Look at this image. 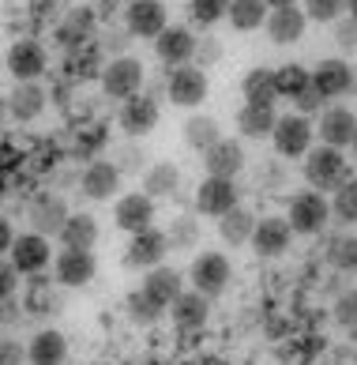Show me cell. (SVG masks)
<instances>
[{"instance_id":"cell-9","label":"cell","mask_w":357,"mask_h":365,"mask_svg":"<svg viewBox=\"0 0 357 365\" xmlns=\"http://www.w3.org/2000/svg\"><path fill=\"white\" fill-rule=\"evenodd\" d=\"M4 64H8V72L16 76V83H34V79L49 68V53H46L42 42L23 38V42H16V46L8 49Z\"/></svg>"},{"instance_id":"cell-5","label":"cell","mask_w":357,"mask_h":365,"mask_svg":"<svg viewBox=\"0 0 357 365\" xmlns=\"http://www.w3.org/2000/svg\"><path fill=\"white\" fill-rule=\"evenodd\" d=\"M207 72L196 68V64H181V68H170L166 76V94L173 106H185V110H196V106H203V98H207Z\"/></svg>"},{"instance_id":"cell-6","label":"cell","mask_w":357,"mask_h":365,"mask_svg":"<svg viewBox=\"0 0 357 365\" xmlns=\"http://www.w3.org/2000/svg\"><path fill=\"white\" fill-rule=\"evenodd\" d=\"M98 275V260H94L90 249H61L57 260H53V282L57 287H87V282Z\"/></svg>"},{"instance_id":"cell-17","label":"cell","mask_w":357,"mask_h":365,"mask_svg":"<svg viewBox=\"0 0 357 365\" xmlns=\"http://www.w3.org/2000/svg\"><path fill=\"white\" fill-rule=\"evenodd\" d=\"M312 87L320 91L327 102L342 98V94L353 91V68H350L346 61H338V57H327V61H320L312 68Z\"/></svg>"},{"instance_id":"cell-39","label":"cell","mask_w":357,"mask_h":365,"mask_svg":"<svg viewBox=\"0 0 357 365\" xmlns=\"http://www.w3.org/2000/svg\"><path fill=\"white\" fill-rule=\"evenodd\" d=\"M331 219H338L342 226L357 222V181H346L331 200Z\"/></svg>"},{"instance_id":"cell-41","label":"cell","mask_w":357,"mask_h":365,"mask_svg":"<svg viewBox=\"0 0 357 365\" xmlns=\"http://www.w3.org/2000/svg\"><path fill=\"white\" fill-rule=\"evenodd\" d=\"M335 320L342 324V328H357V287L342 290L335 297Z\"/></svg>"},{"instance_id":"cell-44","label":"cell","mask_w":357,"mask_h":365,"mask_svg":"<svg viewBox=\"0 0 357 365\" xmlns=\"http://www.w3.org/2000/svg\"><path fill=\"white\" fill-rule=\"evenodd\" d=\"M335 42H338V49H346V53L357 49V19L353 16H342L335 23Z\"/></svg>"},{"instance_id":"cell-49","label":"cell","mask_w":357,"mask_h":365,"mask_svg":"<svg viewBox=\"0 0 357 365\" xmlns=\"http://www.w3.org/2000/svg\"><path fill=\"white\" fill-rule=\"evenodd\" d=\"M264 4H267L271 11H279V8H297V0H264Z\"/></svg>"},{"instance_id":"cell-43","label":"cell","mask_w":357,"mask_h":365,"mask_svg":"<svg viewBox=\"0 0 357 365\" xmlns=\"http://www.w3.org/2000/svg\"><path fill=\"white\" fill-rule=\"evenodd\" d=\"M113 162H117L120 173H140L143 170V151L135 143H128V147H120V151L113 155Z\"/></svg>"},{"instance_id":"cell-32","label":"cell","mask_w":357,"mask_h":365,"mask_svg":"<svg viewBox=\"0 0 357 365\" xmlns=\"http://www.w3.org/2000/svg\"><path fill=\"white\" fill-rule=\"evenodd\" d=\"M241 94L252 106H274L279 102V87H274V72L271 68H252L241 79Z\"/></svg>"},{"instance_id":"cell-27","label":"cell","mask_w":357,"mask_h":365,"mask_svg":"<svg viewBox=\"0 0 357 365\" xmlns=\"http://www.w3.org/2000/svg\"><path fill=\"white\" fill-rule=\"evenodd\" d=\"M256 215L249 211V207H233L229 215H222V219H218V237L226 241V245H249L252 241V234H256Z\"/></svg>"},{"instance_id":"cell-15","label":"cell","mask_w":357,"mask_h":365,"mask_svg":"<svg viewBox=\"0 0 357 365\" xmlns=\"http://www.w3.org/2000/svg\"><path fill=\"white\" fill-rule=\"evenodd\" d=\"M11 264L19 267V275H38L46 272V267L53 264V249H49V237L42 234H19L16 245H11Z\"/></svg>"},{"instance_id":"cell-14","label":"cell","mask_w":357,"mask_h":365,"mask_svg":"<svg viewBox=\"0 0 357 365\" xmlns=\"http://www.w3.org/2000/svg\"><path fill=\"white\" fill-rule=\"evenodd\" d=\"M316 132H320V143L342 151V147H353V140H357V117L346 106H327L320 120H316Z\"/></svg>"},{"instance_id":"cell-42","label":"cell","mask_w":357,"mask_h":365,"mask_svg":"<svg viewBox=\"0 0 357 365\" xmlns=\"http://www.w3.org/2000/svg\"><path fill=\"white\" fill-rule=\"evenodd\" d=\"M218 61H222V42H218V38H203V42L196 46V68H200V64H203V72H207L211 68V64H218Z\"/></svg>"},{"instance_id":"cell-30","label":"cell","mask_w":357,"mask_h":365,"mask_svg":"<svg viewBox=\"0 0 357 365\" xmlns=\"http://www.w3.org/2000/svg\"><path fill=\"white\" fill-rule=\"evenodd\" d=\"M177 185H181V170H177L173 162H155V166L143 170V192H147L150 200L173 196Z\"/></svg>"},{"instance_id":"cell-8","label":"cell","mask_w":357,"mask_h":365,"mask_svg":"<svg viewBox=\"0 0 357 365\" xmlns=\"http://www.w3.org/2000/svg\"><path fill=\"white\" fill-rule=\"evenodd\" d=\"M170 252V237L166 230H143V234H132L128 249H125V264L135 267V272H150V267H162V260H166Z\"/></svg>"},{"instance_id":"cell-22","label":"cell","mask_w":357,"mask_h":365,"mask_svg":"<svg viewBox=\"0 0 357 365\" xmlns=\"http://www.w3.org/2000/svg\"><path fill=\"white\" fill-rule=\"evenodd\" d=\"M170 317L181 331H200L211 320V297H203L200 290H185L177 302L170 305Z\"/></svg>"},{"instance_id":"cell-31","label":"cell","mask_w":357,"mask_h":365,"mask_svg":"<svg viewBox=\"0 0 357 365\" xmlns=\"http://www.w3.org/2000/svg\"><path fill=\"white\" fill-rule=\"evenodd\" d=\"M57 241L64 249H94L98 245V222H94V215H68Z\"/></svg>"},{"instance_id":"cell-19","label":"cell","mask_w":357,"mask_h":365,"mask_svg":"<svg viewBox=\"0 0 357 365\" xmlns=\"http://www.w3.org/2000/svg\"><path fill=\"white\" fill-rule=\"evenodd\" d=\"M203 170L207 178H226V181H237V173L244 170V147L237 140H218L211 151H203Z\"/></svg>"},{"instance_id":"cell-51","label":"cell","mask_w":357,"mask_h":365,"mask_svg":"<svg viewBox=\"0 0 357 365\" xmlns=\"http://www.w3.org/2000/svg\"><path fill=\"white\" fill-rule=\"evenodd\" d=\"M353 158H357V140H353Z\"/></svg>"},{"instance_id":"cell-11","label":"cell","mask_w":357,"mask_h":365,"mask_svg":"<svg viewBox=\"0 0 357 365\" xmlns=\"http://www.w3.org/2000/svg\"><path fill=\"white\" fill-rule=\"evenodd\" d=\"M120 178H125V173L117 170L113 158H94L90 166L79 173V192H83L87 200H94V204H102V200H113L117 196Z\"/></svg>"},{"instance_id":"cell-50","label":"cell","mask_w":357,"mask_h":365,"mask_svg":"<svg viewBox=\"0 0 357 365\" xmlns=\"http://www.w3.org/2000/svg\"><path fill=\"white\" fill-rule=\"evenodd\" d=\"M346 16H353V19H357V0H346Z\"/></svg>"},{"instance_id":"cell-3","label":"cell","mask_w":357,"mask_h":365,"mask_svg":"<svg viewBox=\"0 0 357 365\" xmlns=\"http://www.w3.org/2000/svg\"><path fill=\"white\" fill-rule=\"evenodd\" d=\"M327 219H331V204L324 200V192H316V188H309V192H297L290 200V211H286V222L294 226V234H320V230L327 226Z\"/></svg>"},{"instance_id":"cell-36","label":"cell","mask_w":357,"mask_h":365,"mask_svg":"<svg viewBox=\"0 0 357 365\" xmlns=\"http://www.w3.org/2000/svg\"><path fill=\"white\" fill-rule=\"evenodd\" d=\"M327 260H331L338 272H357V234H338L331 245H327Z\"/></svg>"},{"instance_id":"cell-47","label":"cell","mask_w":357,"mask_h":365,"mask_svg":"<svg viewBox=\"0 0 357 365\" xmlns=\"http://www.w3.org/2000/svg\"><path fill=\"white\" fill-rule=\"evenodd\" d=\"M26 361V350L16 339H0V365H23Z\"/></svg>"},{"instance_id":"cell-20","label":"cell","mask_w":357,"mask_h":365,"mask_svg":"<svg viewBox=\"0 0 357 365\" xmlns=\"http://www.w3.org/2000/svg\"><path fill=\"white\" fill-rule=\"evenodd\" d=\"M117 120L132 140H140V136H147V132H155V125H158V102L150 98V94H135V98H128L125 106H120Z\"/></svg>"},{"instance_id":"cell-45","label":"cell","mask_w":357,"mask_h":365,"mask_svg":"<svg viewBox=\"0 0 357 365\" xmlns=\"http://www.w3.org/2000/svg\"><path fill=\"white\" fill-rule=\"evenodd\" d=\"M16 287H19V267L0 256V302H11Z\"/></svg>"},{"instance_id":"cell-35","label":"cell","mask_w":357,"mask_h":365,"mask_svg":"<svg viewBox=\"0 0 357 365\" xmlns=\"http://www.w3.org/2000/svg\"><path fill=\"white\" fill-rule=\"evenodd\" d=\"M166 237H170V249H192V245H200V222H196V215H177V219L170 222V230H166Z\"/></svg>"},{"instance_id":"cell-7","label":"cell","mask_w":357,"mask_h":365,"mask_svg":"<svg viewBox=\"0 0 357 365\" xmlns=\"http://www.w3.org/2000/svg\"><path fill=\"white\" fill-rule=\"evenodd\" d=\"M140 87H143V64L135 61V57H117V61L105 64L102 91L109 94V98L128 102V98H135V94H140Z\"/></svg>"},{"instance_id":"cell-1","label":"cell","mask_w":357,"mask_h":365,"mask_svg":"<svg viewBox=\"0 0 357 365\" xmlns=\"http://www.w3.org/2000/svg\"><path fill=\"white\" fill-rule=\"evenodd\" d=\"M305 181L316 188V192H338L342 185L350 181V166H346V155L338 147H312L305 155Z\"/></svg>"},{"instance_id":"cell-10","label":"cell","mask_w":357,"mask_h":365,"mask_svg":"<svg viewBox=\"0 0 357 365\" xmlns=\"http://www.w3.org/2000/svg\"><path fill=\"white\" fill-rule=\"evenodd\" d=\"M113 226L125 230V234H143V230H150L155 226V200L143 188L140 192H125L113 204Z\"/></svg>"},{"instance_id":"cell-18","label":"cell","mask_w":357,"mask_h":365,"mask_svg":"<svg viewBox=\"0 0 357 365\" xmlns=\"http://www.w3.org/2000/svg\"><path fill=\"white\" fill-rule=\"evenodd\" d=\"M125 23H128V34H135V38H158L170 26L166 4L162 0H132L125 11Z\"/></svg>"},{"instance_id":"cell-38","label":"cell","mask_w":357,"mask_h":365,"mask_svg":"<svg viewBox=\"0 0 357 365\" xmlns=\"http://www.w3.org/2000/svg\"><path fill=\"white\" fill-rule=\"evenodd\" d=\"M125 305H128V317H132L135 324H155V320H162V317L170 313V309H162L155 297H147L143 290H132Z\"/></svg>"},{"instance_id":"cell-23","label":"cell","mask_w":357,"mask_h":365,"mask_svg":"<svg viewBox=\"0 0 357 365\" xmlns=\"http://www.w3.org/2000/svg\"><path fill=\"white\" fill-rule=\"evenodd\" d=\"M147 297H155V302L162 305V309H170L177 297L185 294V275L181 272H173V267H150V272L143 275V287H140Z\"/></svg>"},{"instance_id":"cell-37","label":"cell","mask_w":357,"mask_h":365,"mask_svg":"<svg viewBox=\"0 0 357 365\" xmlns=\"http://www.w3.org/2000/svg\"><path fill=\"white\" fill-rule=\"evenodd\" d=\"M229 4L233 0H188V11H192V23L196 26H214L229 16Z\"/></svg>"},{"instance_id":"cell-21","label":"cell","mask_w":357,"mask_h":365,"mask_svg":"<svg viewBox=\"0 0 357 365\" xmlns=\"http://www.w3.org/2000/svg\"><path fill=\"white\" fill-rule=\"evenodd\" d=\"M305 26H309V16H305V8H279V11H271L267 16V38L274 46H294L305 38Z\"/></svg>"},{"instance_id":"cell-25","label":"cell","mask_w":357,"mask_h":365,"mask_svg":"<svg viewBox=\"0 0 357 365\" xmlns=\"http://www.w3.org/2000/svg\"><path fill=\"white\" fill-rule=\"evenodd\" d=\"M274 125H279V113H274V106H252L244 102L237 110V132L244 140H267L274 136Z\"/></svg>"},{"instance_id":"cell-4","label":"cell","mask_w":357,"mask_h":365,"mask_svg":"<svg viewBox=\"0 0 357 365\" xmlns=\"http://www.w3.org/2000/svg\"><path fill=\"white\" fill-rule=\"evenodd\" d=\"M188 279H192V290H200L203 297H218V294H226L233 267L222 252H200L188 267Z\"/></svg>"},{"instance_id":"cell-28","label":"cell","mask_w":357,"mask_h":365,"mask_svg":"<svg viewBox=\"0 0 357 365\" xmlns=\"http://www.w3.org/2000/svg\"><path fill=\"white\" fill-rule=\"evenodd\" d=\"M8 110L16 120H38L46 110V91L38 83H16V91L8 98Z\"/></svg>"},{"instance_id":"cell-2","label":"cell","mask_w":357,"mask_h":365,"mask_svg":"<svg viewBox=\"0 0 357 365\" xmlns=\"http://www.w3.org/2000/svg\"><path fill=\"white\" fill-rule=\"evenodd\" d=\"M312 136H316V125L312 117L305 113H282L279 125H274V151H279L282 158H305L312 151Z\"/></svg>"},{"instance_id":"cell-29","label":"cell","mask_w":357,"mask_h":365,"mask_svg":"<svg viewBox=\"0 0 357 365\" xmlns=\"http://www.w3.org/2000/svg\"><path fill=\"white\" fill-rule=\"evenodd\" d=\"M222 140V125H218L214 117H207V113H192L188 120H185V143L192 147V151H211V147Z\"/></svg>"},{"instance_id":"cell-33","label":"cell","mask_w":357,"mask_h":365,"mask_svg":"<svg viewBox=\"0 0 357 365\" xmlns=\"http://www.w3.org/2000/svg\"><path fill=\"white\" fill-rule=\"evenodd\" d=\"M267 16H271V8L264 4V0H233L229 4V26L233 31H259V26H267Z\"/></svg>"},{"instance_id":"cell-48","label":"cell","mask_w":357,"mask_h":365,"mask_svg":"<svg viewBox=\"0 0 357 365\" xmlns=\"http://www.w3.org/2000/svg\"><path fill=\"white\" fill-rule=\"evenodd\" d=\"M16 230H11V222L8 219H0V256H4V252H11V245H16Z\"/></svg>"},{"instance_id":"cell-24","label":"cell","mask_w":357,"mask_h":365,"mask_svg":"<svg viewBox=\"0 0 357 365\" xmlns=\"http://www.w3.org/2000/svg\"><path fill=\"white\" fill-rule=\"evenodd\" d=\"M68 215L72 211H68V204L61 196H42L31 207V226H34V234H42V237H61Z\"/></svg>"},{"instance_id":"cell-12","label":"cell","mask_w":357,"mask_h":365,"mask_svg":"<svg viewBox=\"0 0 357 365\" xmlns=\"http://www.w3.org/2000/svg\"><path fill=\"white\" fill-rule=\"evenodd\" d=\"M196 207L200 215H211V219H222L233 207H241V192L237 185L226 178H203L196 188Z\"/></svg>"},{"instance_id":"cell-26","label":"cell","mask_w":357,"mask_h":365,"mask_svg":"<svg viewBox=\"0 0 357 365\" xmlns=\"http://www.w3.org/2000/svg\"><path fill=\"white\" fill-rule=\"evenodd\" d=\"M26 361L31 365H64L68 361V339L53 328L38 331L31 339V346H26Z\"/></svg>"},{"instance_id":"cell-34","label":"cell","mask_w":357,"mask_h":365,"mask_svg":"<svg viewBox=\"0 0 357 365\" xmlns=\"http://www.w3.org/2000/svg\"><path fill=\"white\" fill-rule=\"evenodd\" d=\"M274 87H279V98L297 102L312 87V72L305 64H282V68H274Z\"/></svg>"},{"instance_id":"cell-13","label":"cell","mask_w":357,"mask_h":365,"mask_svg":"<svg viewBox=\"0 0 357 365\" xmlns=\"http://www.w3.org/2000/svg\"><path fill=\"white\" fill-rule=\"evenodd\" d=\"M249 245H252V252L259 256V260H274V256H282L286 249L294 245V226L286 222V219H279V215L259 219Z\"/></svg>"},{"instance_id":"cell-16","label":"cell","mask_w":357,"mask_h":365,"mask_svg":"<svg viewBox=\"0 0 357 365\" xmlns=\"http://www.w3.org/2000/svg\"><path fill=\"white\" fill-rule=\"evenodd\" d=\"M196 34L188 31V26H166L158 38H155V53L162 64H170V68H181V64L196 61Z\"/></svg>"},{"instance_id":"cell-40","label":"cell","mask_w":357,"mask_h":365,"mask_svg":"<svg viewBox=\"0 0 357 365\" xmlns=\"http://www.w3.org/2000/svg\"><path fill=\"white\" fill-rule=\"evenodd\" d=\"M309 23H338L346 16V0H305Z\"/></svg>"},{"instance_id":"cell-46","label":"cell","mask_w":357,"mask_h":365,"mask_svg":"<svg viewBox=\"0 0 357 365\" xmlns=\"http://www.w3.org/2000/svg\"><path fill=\"white\" fill-rule=\"evenodd\" d=\"M294 106H297V113H305V117H309V113H316V110L324 113V106H327V98H324V94L316 91V87H309V91L301 94V98H297Z\"/></svg>"}]
</instances>
